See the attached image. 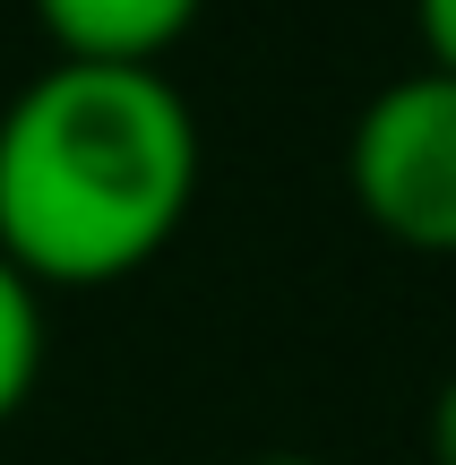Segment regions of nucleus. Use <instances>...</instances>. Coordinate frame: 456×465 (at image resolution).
Listing matches in <instances>:
<instances>
[{"instance_id":"39448f33","label":"nucleus","mask_w":456,"mask_h":465,"mask_svg":"<svg viewBox=\"0 0 456 465\" xmlns=\"http://www.w3.org/2000/svg\"><path fill=\"white\" fill-rule=\"evenodd\" d=\"M413 35H422V69L456 78V0H413Z\"/></svg>"},{"instance_id":"423d86ee","label":"nucleus","mask_w":456,"mask_h":465,"mask_svg":"<svg viewBox=\"0 0 456 465\" xmlns=\"http://www.w3.org/2000/svg\"><path fill=\"white\" fill-rule=\"evenodd\" d=\"M431 465H456V371H448L440 397H431Z\"/></svg>"},{"instance_id":"f257e3e1","label":"nucleus","mask_w":456,"mask_h":465,"mask_svg":"<svg viewBox=\"0 0 456 465\" xmlns=\"http://www.w3.org/2000/svg\"><path fill=\"white\" fill-rule=\"evenodd\" d=\"M199 199V121L164 69L52 61L0 113V259L26 284L138 276Z\"/></svg>"},{"instance_id":"f03ea898","label":"nucleus","mask_w":456,"mask_h":465,"mask_svg":"<svg viewBox=\"0 0 456 465\" xmlns=\"http://www.w3.org/2000/svg\"><path fill=\"white\" fill-rule=\"evenodd\" d=\"M344 182L354 207L388 242L456 259V78L448 69H405L354 113L344 138Z\"/></svg>"},{"instance_id":"0eeeda50","label":"nucleus","mask_w":456,"mask_h":465,"mask_svg":"<svg viewBox=\"0 0 456 465\" xmlns=\"http://www.w3.org/2000/svg\"><path fill=\"white\" fill-rule=\"evenodd\" d=\"M241 465H327V457H293V449H276V457H241Z\"/></svg>"},{"instance_id":"7ed1b4c3","label":"nucleus","mask_w":456,"mask_h":465,"mask_svg":"<svg viewBox=\"0 0 456 465\" xmlns=\"http://www.w3.org/2000/svg\"><path fill=\"white\" fill-rule=\"evenodd\" d=\"M207 0H34L52 35V61L95 69H164V52L199 26Z\"/></svg>"},{"instance_id":"20e7f679","label":"nucleus","mask_w":456,"mask_h":465,"mask_svg":"<svg viewBox=\"0 0 456 465\" xmlns=\"http://www.w3.org/2000/svg\"><path fill=\"white\" fill-rule=\"evenodd\" d=\"M34 380H44V302L0 259V422L34 397Z\"/></svg>"}]
</instances>
